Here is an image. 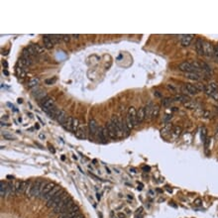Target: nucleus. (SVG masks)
Masks as SVG:
<instances>
[{
  "mask_svg": "<svg viewBox=\"0 0 218 218\" xmlns=\"http://www.w3.org/2000/svg\"><path fill=\"white\" fill-rule=\"evenodd\" d=\"M216 90H218V84H216V82H210L209 84H207L205 86L204 91H205V93L207 95H209L210 93L216 91Z\"/></svg>",
  "mask_w": 218,
  "mask_h": 218,
  "instance_id": "obj_13",
  "label": "nucleus"
},
{
  "mask_svg": "<svg viewBox=\"0 0 218 218\" xmlns=\"http://www.w3.org/2000/svg\"><path fill=\"white\" fill-rule=\"evenodd\" d=\"M214 54V47L211 43L203 42V54L206 57H212Z\"/></svg>",
  "mask_w": 218,
  "mask_h": 218,
  "instance_id": "obj_5",
  "label": "nucleus"
},
{
  "mask_svg": "<svg viewBox=\"0 0 218 218\" xmlns=\"http://www.w3.org/2000/svg\"><path fill=\"white\" fill-rule=\"evenodd\" d=\"M207 130L205 127H202L201 129V139H202V142H204L205 140L207 139Z\"/></svg>",
  "mask_w": 218,
  "mask_h": 218,
  "instance_id": "obj_34",
  "label": "nucleus"
},
{
  "mask_svg": "<svg viewBox=\"0 0 218 218\" xmlns=\"http://www.w3.org/2000/svg\"><path fill=\"white\" fill-rule=\"evenodd\" d=\"M125 124H126V126H127V128L129 129V130H131V129H133L134 128V125H133V123H132V121H131V119L128 117V116L126 115V120H125Z\"/></svg>",
  "mask_w": 218,
  "mask_h": 218,
  "instance_id": "obj_32",
  "label": "nucleus"
},
{
  "mask_svg": "<svg viewBox=\"0 0 218 218\" xmlns=\"http://www.w3.org/2000/svg\"><path fill=\"white\" fill-rule=\"evenodd\" d=\"M118 218H125V214H124V213H118Z\"/></svg>",
  "mask_w": 218,
  "mask_h": 218,
  "instance_id": "obj_45",
  "label": "nucleus"
},
{
  "mask_svg": "<svg viewBox=\"0 0 218 218\" xmlns=\"http://www.w3.org/2000/svg\"><path fill=\"white\" fill-rule=\"evenodd\" d=\"M48 183H46L45 180H39L35 183H33L32 188H31V191H30V197H40L41 193H42L44 188L46 186V185Z\"/></svg>",
  "mask_w": 218,
  "mask_h": 218,
  "instance_id": "obj_2",
  "label": "nucleus"
},
{
  "mask_svg": "<svg viewBox=\"0 0 218 218\" xmlns=\"http://www.w3.org/2000/svg\"><path fill=\"white\" fill-rule=\"evenodd\" d=\"M41 107H42L43 111H45L46 113H49L52 109L54 107V98H52L50 96H46L42 101H41Z\"/></svg>",
  "mask_w": 218,
  "mask_h": 218,
  "instance_id": "obj_3",
  "label": "nucleus"
},
{
  "mask_svg": "<svg viewBox=\"0 0 218 218\" xmlns=\"http://www.w3.org/2000/svg\"><path fill=\"white\" fill-rule=\"evenodd\" d=\"M56 79H48L45 80V84H48V85H51V84H54V82H56Z\"/></svg>",
  "mask_w": 218,
  "mask_h": 218,
  "instance_id": "obj_38",
  "label": "nucleus"
},
{
  "mask_svg": "<svg viewBox=\"0 0 218 218\" xmlns=\"http://www.w3.org/2000/svg\"><path fill=\"white\" fill-rule=\"evenodd\" d=\"M88 128H89V133L91 135H95L98 131V125L97 122L94 119H90L88 122Z\"/></svg>",
  "mask_w": 218,
  "mask_h": 218,
  "instance_id": "obj_10",
  "label": "nucleus"
},
{
  "mask_svg": "<svg viewBox=\"0 0 218 218\" xmlns=\"http://www.w3.org/2000/svg\"><path fill=\"white\" fill-rule=\"evenodd\" d=\"M69 196V194L67 193H64V190H59L58 193H56L52 197L51 199H49L48 201H47V207L48 208H54L58 204L63 200L64 198H66V197Z\"/></svg>",
  "mask_w": 218,
  "mask_h": 218,
  "instance_id": "obj_1",
  "label": "nucleus"
},
{
  "mask_svg": "<svg viewBox=\"0 0 218 218\" xmlns=\"http://www.w3.org/2000/svg\"><path fill=\"white\" fill-rule=\"evenodd\" d=\"M63 40L66 43L69 42V40H71V36H69V35H63Z\"/></svg>",
  "mask_w": 218,
  "mask_h": 218,
  "instance_id": "obj_43",
  "label": "nucleus"
},
{
  "mask_svg": "<svg viewBox=\"0 0 218 218\" xmlns=\"http://www.w3.org/2000/svg\"><path fill=\"white\" fill-rule=\"evenodd\" d=\"M59 190H61V186H59V185H54V188L52 189L50 193H49L46 195V197L44 198V200H47V201H48L49 199H51L52 197H53V196L54 195V194L58 193Z\"/></svg>",
  "mask_w": 218,
  "mask_h": 218,
  "instance_id": "obj_21",
  "label": "nucleus"
},
{
  "mask_svg": "<svg viewBox=\"0 0 218 218\" xmlns=\"http://www.w3.org/2000/svg\"><path fill=\"white\" fill-rule=\"evenodd\" d=\"M111 121L115 126L116 129V133H117V137H122L123 136V125H124V122L122 121L121 118L117 117V116H112L111 118Z\"/></svg>",
  "mask_w": 218,
  "mask_h": 218,
  "instance_id": "obj_4",
  "label": "nucleus"
},
{
  "mask_svg": "<svg viewBox=\"0 0 218 218\" xmlns=\"http://www.w3.org/2000/svg\"><path fill=\"white\" fill-rule=\"evenodd\" d=\"M16 74H17V76H20V77H25L26 76L25 69H22V67H16Z\"/></svg>",
  "mask_w": 218,
  "mask_h": 218,
  "instance_id": "obj_29",
  "label": "nucleus"
},
{
  "mask_svg": "<svg viewBox=\"0 0 218 218\" xmlns=\"http://www.w3.org/2000/svg\"><path fill=\"white\" fill-rule=\"evenodd\" d=\"M127 116L131 119V121H132V123H133L134 127H136L139 124L138 120H137V111H136V109L133 107V106L129 107L128 112H127Z\"/></svg>",
  "mask_w": 218,
  "mask_h": 218,
  "instance_id": "obj_6",
  "label": "nucleus"
},
{
  "mask_svg": "<svg viewBox=\"0 0 218 218\" xmlns=\"http://www.w3.org/2000/svg\"><path fill=\"white\" fill-rule=\"evenodd\" d=\"M185 74V77L188 79H191V80H199L200 79V74H198V72H186Z\"/></svg>",
  "mask_w": 218,
  "mask_h": 218,
  "instance_id": "obj_25",
  "label": "nucleus"
},
{
  "mask_svg": "<svg viewBox=\"0 0 218 218\" xmlns=\"http://www.w3.org/2000/svg\"><path fill=\"white\" fill-rule=\"evenodd\" d=\"M26 50H27L28 52H29V54H31V56L33 57V58H34V57H36V56H38L37 53H36L35 50H34V49H33V47L31 46V45H30L29 47H27V48H26Z\"/></svg>",
  "mask_w": 218,
  "mask_h": 218,
  "instance_id": "obj_35",
  "label": "nucleus"
},
{
  "mask_svg": "<svg viewBox=\"0 0 218 218\" xmlns=\"http://www.w3.org/2000/svg\"><path fill=\"white\" fill-rule=\"evenodd\" d=\"M72 37H74V39H79V34H76V35H72Z\"/></svg>",
  "mask_w": 218,
  "mask_h": 218,
  "instance_id": "obj_48",
  "label": "nucleus"
},
{
  "mask_svg": "<svg viewBox=\"0 0 218 218\" xmlns=\"http://www.w3.org/2000/svg\"><path fill=\"white\" fill-rule=\"evenodd\" d=\"M173 133H175L176 135H180V132H181V128H180V127H178V126H175V127H173Z\"/></svg>",
  "mask_w": 218,
  "mask_h": 218,
  "instance_id": "obj_37",
  "label": "nucleus"
},
{
  "mask_svg": "<svg viewBox=\"0 0 218 218\" xmlns=\"http://www.w3.org/2000/svg\"><path fill=\"white\" fill-rule=\"evenodd\" d=\"M4 74H6V76H8V71H4Z\"/></svg>",
  "mask_w": 218,
  "mask_h": 218,
  "instance_id": "obj_51",
  "label": "nucleus"
},
{
  "mask_svg": "<svg viewBox=\"0 0 218 218\" xmlns=\"http://www.w3.org/2000/svg\"><path fill=\"white\" fill-rule=\"evenodd\" d=\"M71 198L69 196H67V197H66V198H64L63 200H62V201L58 204V205L54 207V208H53V209H54V213H59V211L62 210V208H63V207H64V205H66V204H67L69 200H71Z\"/></svg>",
  "mask_w": 218,
  "mask_h": 218,
  "instance_id": "obj_11",
  "label": "nucleus"
},
{
  "mask_svg": "<svg viewBox=\"0 0 218 218\" xmlns=\"http://www.w3.org/2000/svg\"><path fill=\"white\" fill-rule=\"evenodd\" d=\"M159 113H160V107L158 105H155L154 109H153V113H152V119L157 118L158 116H159Z\"/></svg>",
  "mask_w": 218,
  "mask_h": 218,
  "instance_id": "obj_30",
  "label": "nucleus"
},
{
  "mask_svg": "<svg viewBox=\"0 0 218 218\" xmlns=\"http://www.w3.org/2000/svg\"><path fill=\"white\" fill-rule=\"evenodd\" d=\"M43 42H44V46L47 49H52L54 47V44L52 42L50 35H44L43 36Z\"/></svg>",
  "mask_w": 218,
  "mask_h": 218,
  "instance_id": "obj_22",
  "label": "nucleus"
},
{
  "mask_svg": "<svg viewBox=\"0 0 218 218\" xmlns=\"http://www.w3.org/2000/svg\"><path fill=\"white\" fill-rule=\"evenodd\" d=\"M74 118H72L71 116H69L67 119L66 120V122L64 123L63 126L67 129V130L71 131L72 130V124H74Z\"/></svg>",
  "mask_w": 218,
  "mask_h": 218,
  "instance_id": "obj_24",
  "label": "nucleus"
},
{
  "mask_svg": "<svg viewBox=\"0 0 218 218\" xmlns=\"http://www.w3.org/2000/svg\"><path fill=\"white\" fill-rule=\"evenodd\" d=\"M3 137H4V139H6V140H15V136H13V135L3 134Z\"/></svg>",
  "mask_w": 218,
  "mask_h": 218,
  "instance_id": "obj_40",
  "label": "nucleus"
},
{
  "mask_svg": "<svg viewBox=\"0 0 218 218\" xmlns=\"http://www.w3.org/2000/svg\"><path fill=\"white\" fill-rule=\"evenodd\" d=\"M18 103H22V99H18Z\"/></svg>",
  "mask_w": 218,
  "mask_h": 218,
  "instance_id": "obj_52",
  "label": "nucleus"
},
{
  "mask_svg": "<svg viewBox=\"0 0 218 218\" xmlns=\"http://www.w3.org/2000/svg\"><path fill=\"white\" fill-rule=\"evenodd\" d=\"M168 119H172V115H167V117L165 118V121H168Z\"/></svg>",
  "mask_w": 218,
  "mask_h": 218,
  "instance_id": "obj_46",
  "label": "nucleus"
},
{
  "mask_svg": "<svg viewBox=\"0 0 218 218\" xmlns=\"http://www.w3.org/2000/svg\"><path fill=\"white\" fill-rule=\"evenodd\" d=\"M213 57L218 61V46L214 47V54H213Z\"/></svg>",
  "mask_w": 218,
  "mask_h": 218,
  "instance_id": "obj_42",
  "label": "nucleus"
},
{
  "mask_svg": "<svg viewBox=\"0 0 218 218\" xmlns=\"http://www.w3.org/2000/svg\"><path fill=\"white\" fill-rule=\"evenodd\" d=\"M106 128H107V131H108V134H109V137H110L111 139H115L117 138V133H116V129H115V126H114V124L112 123V121H109L107 123V125H106Z\"/></svg>",
  "mask_w": 218,
  "mask_h": 218,
  "instance_id": "obj_9",
  "label": "nucleus"
},
{
  "mask_svg": "<svg viewBox=\"0 0 218 218\" xmlns=\"http://www.w3.org/2000/svg\"><path fill=\"white\" fill-rule=\"evenodd\" d=\"M193 203H194V205H195V206H200L202 204V200L200 198H196L195 200H194Z\"/></svg>",
  "mask_w": 218,
  "mask_h": 218,
  "instance_id": "obj_41",
  "label": "nucleus"
},
{
  "mask_svg": "<svg viewBox=\"0 0 218 218\" xmlns=\"http://www.w3.org/2000/svg\"><path fill=\"white\" fill-rule=\"evenodd\" d=\"M3 67H8V64H7L6 62H3Z\"/></svg>",
  "mask_w": 218,
  "mask_h": 218,
  "instance_id": "obj_50",
  "label": "nucleus"
},
{
  "mask_svg": "<svg viewBox=\"0 0 218 218\" xmlns=\"http://www.w3.org/2000/svg\"><path fill=\"white\" fill-rule=\"evenodd\" d=\"M39 137H40V139H42V140L45 139V135H44V134H40V135H39Z\"/></svg>",
  "mask_w": 218,
  "mask_h": 218,
  "instance_id": "obj_47",
  "label": "nucleus"
},
{
  "mask_svg": "<svg viewBox=\"0 0 218 218\" xmlns=\"http://www.w3.org/2000/svg\"><path fill=\"white\" fill-rule=\"evenodd\" d=\"M28 183H29V180H22V181H17L16 185H15V190H16L17 193H22L26 191L28 186Z\"/></svg>",
  "mask_w": 218,
  "mask_h": 218,
  "instance_id": "obj_7",
  "label": "nucleus"
},
{
  "mask_svg": "<svg viewBox=\"0 0 218 218\" xmlns=\"http://www.w3.org/2000/svg\"><path fill=\"white\" fill-rule=\"evenodd\" d=\"M76 137L79 139H84L86 138V133H85V127L82 126V125H79V129H77V131L76 132Z\"/></svg>",
  "mask_w": 218,
  "mask_h": 218,
  "instance_id": "obj_18",
  "label": "nucleus"
},
{
  "mask_svg": "<svg viewBox=\"0 0 218 218\" xmlns=\"http://www.w3.org/2000/svg\"><path fill=\"white\" fill-rule=\"evenodd\" d=\"M79 119H76V118H74V124H72V132H76L77 131V129H79Z\"/></svg>",
  "mask_w": 218,
  "mask_h": 218,
  "instance_id": "obj_31",
  "label": "nucleus"
},
{
  "mask_svg": "<svg viewBox=\"0 0 218 218\" xmlns=\"http://www.w3.org/2000/svg\"><path fill=\"white\" fill-rule=\"evenodd\" d=\"M173 99H175V101H180V102H188V101H189L188 96H186V95H185V94L176 95Z\"/></svg>",
  "mask_w": 218,
  "mask_h": 218,
  "instance_id": "obj_27",
  "label": "nucleus"
},
{
  "mask_svg": "<svg viewBox=\"0 0 218 218\" xmlns=\"http://www.w3.org/2000/svg\"><path fill=\"white\" fill-rule=\"evenodd\" d=\"M97 135H98V138H99V140H101L102 142H106L108 140V138H110V137H109V134H108V131H107V128H106V127H103V128H98Z\"/></svg>",
  "mask_w": 218,
  "mask_h": 218,
  "instance_id": "obj_8",
  "label": "nucleus"
},
{
  "mask_svg": "<svg viewBox=\"0 0 218 218\" xmlns=\"http://www.w3.org/2000/svg\"><path fill=\"white\" fill-rule=\"evenodd\" d=\"M173 101H175L173 99V98H171V97H168V98H165L163 101H162V103H163V105L164 106H168V105H170L171 103L173 102Z\"/></svg>",
  "mask_w": 218,
  "mask_h": 218,
  "instance_id": "obj_36",
  "label": "nucleus"
},
{
  "mask_svg": "<svg viewBox=\"0 0 218 218\" xmlns=\"http://www.w3.org/2000/svg\"><path fill=\"white\" fill-rule=\"evenodd\" d=\"M54 183H47L46 186H45V188H44V189H43L42 193H41L40 198H41V199H44V198H45L47 194H48V193L52 190V189L54 188Z\"/></svg>",
  "mask_w": 218,
  "mask_h": 218,
  "instance_id": "obj_14",
  "label": "nucleus"
},
{
  "mask_svg": "<svg viewBox=\"0 0 218 218\" xmlns=\"http://www.w3.org/2000/svg\"><path fill=\"white\" fill-rule=\"evenodd\" d=\"M209 96L211 98H213L214 100H218V90H216V91H214L212 93H210Z\"/></svg>",
  "mask_w": 218,
  "mask_h": 218,
  "instance_id": "obj_39",
  "label": "nucleus"
},
{
  "mask_svg": "<svg viewBox=\"0 0 218 218\" xmlns=\"http://www.w3.org/2000/svg\"><path fill=\"white\" fill-rule=\"evenodd\" d=\"M200 66H201V71H203L204 74H207V76H211L213 71H212V69L209 64H207L206 63H201Z\"/></svg>",
  "mask_w": 218,
  "mask_h": 218,
  "instance_id": "obj_23",
  "label": "nucleus"
},
{
  "mask_svg": "<svg viewBox=\"0 0 218 218\" xmlns=\"http://www.w3.org/2000/svg\"><path fill=\"white\" fill-rule=\"evenodd\" d=\"M154 104L152 102H149L145 107V112H146V119H152V113L154 109Z\"/></svg>",
  "mask_w": 218,
  "mask_h": 218,
  "instance_id": "obj_20",
  "label": "nucleus"
},
{
  "mask_svg": "<svg viewBox=\"0 0 218 218\" xmlns=\"http://www.w3.org/2000/svg\"><path fill=\"white\" fill-rule=\"evenodd\" d=\"M146 119V112H145V107H140L139 110L137 111V120L138 123H142Z\"/></svg>",
  "mask_w": 218,
  "mask_h": 218,
  "instance_id": "obj_17",
  "label": "nucleus"
},
{
  "mask_svg": "<svg viewBox=\"0 0 218 218\" xmlns=\"http://www.w3.org/2000/svg\"><path fill=\"white\" fill-rule=\"evenodd\" d=\"M193 35H191V34H189V35H183L181 36V45L183 47H188L190 45L191 41H193Z\"/></svg>",
  "mask_w": 218,
  "mask_h": 218,
  "instance_id": "obj_12",
  "label": "nucleus"
},
{
  "mask_svg": "<svg viewBox=\"0 0 218 218\" xmlns=\"http://www.w3.org/2000/svg\"><path fill=\"white\" fill-rule=\"evenodd\" d=\"M38 84H39V79H31L29 81V84H28V87H30V88L35 87V86H37Z\"/></svg>",
  "mask_w": 218,
  "mask_h": 218,
  "instance_id": "obj_33",
  "label": "nucleus"
},
{
  "mask_svg": "<svg viewBox=\"0 0 218 218\" xmlns=\"http://www.w3.org/2000/svg\"><path fill=\"white\" fill-rule=\"evenodd\" d=\"M33 47V49L35 50V52L37 53V54H43V52H44V49L41 47L40 45H38V44H32L31 45Z\"/></svg>",
  "mask_w": 218,
  "mask_h": 218,
  "instance_id": "obj_28",
  "label": "nucleus"
},
{
  "mask_svg": "<svg viewBox=\"0 0 218 218\" xmlns=\"http://www.w3.org/2000/svg\"><path fill=\"white\" fill-rule=\"evenodd\" d=\"M167 87H168V89H170V90H173V91H176V88L173 86V84H168L167 85Z\"/></svg>",
  "mask_w": 218,
  "mask_h": 218,
  "instance_id": "obj_44",
  "label": "nucleus"
},
{
  "mask_svg": "<svg viewBox=\"0 0 218 218\" xmlns=\"http://www.w3.org/2000/svg\"><path fill=\"white\" fill-rule=\"evenodd\" d=\"M67 117H69V116H67V113L64 112V110H59V113H58V115H57L56 119H57V121H58L59 124L64 125V123L66 122V120L67 119Z\"/></svg>",
  "mask_w": 218,
  "mask_h": 218,
  "instance_id": "obj_16",
  "label": "nucleus"
},
{
  "mask_svg": "<svg viewBox=\"0 0 218 218\" xmlns=\"http://www.w3.org/2000/svg\"><path fill=\"white\" fill-rule=\"evenodd\" d=\"M6 191H7V183H4L3 180H1L0 181V194H1V197L6 195Z\"/></svg>",
  "mask_w": 218,
  "mask_h": 218,
  "instance_id": "obj_26",
  "label": "nucleus"
},
{
  "mask_svg": "<svg viewBox=\"0 0 218 218\" xmlns=\"http://www.w3.org/2000/svg\"><path fill=\"white\" fill-rule=\"evenodd\" d=\"M185 87L188 91V95H194V94H197V92H198V89L196 88L195 85H193L191 84H185Z\"/></svg>",
  "mask_w": 218,
  "mask_h": 218,
  "instance_id": "obj_19",
  "label": "nucleus"
},
{
  "mask_svg": "<svg viewBox=\"0 0 218 218\" xmlns=\"http://www.w3.org/2000/svg\"><path fill=\"white\" fill-rule=\"evenodd\" d=\"M195 51L197 54L199 56H204L203 54V41L201 39H197L195 42Z\"/></svg>",
  "mask_w": 218,
  "mask_h": 218,
  "instance_id": "obj_15",
  "label": "nucleus"
},
{
  "mask_svg": "<svg viewBox=\"0 0 218 218\" xmlns=\"http://www.w3.org/2000/svg\"><path fill=\"white\" fill-rule=\"evenodd\" d=\"M74 218H84V215H81V214H79V215H77V216H76Z\"/></svg>",
  "mask_w": 218,
  "mask_h": 218,
  "instance_id": "obj_49",
  "label": "nucleus"
}]
</instances>
